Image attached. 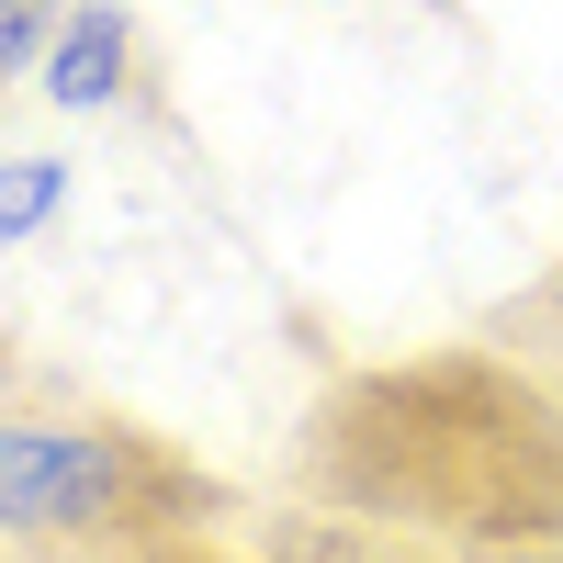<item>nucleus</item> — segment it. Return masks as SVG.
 Returning a JSON list of instances; mask_svg holds the SVG:
<instances>
[{"label":"nucleus","mask_w":563,"mask_h":563,"mask_svg":"<svg viewBox=\"0 0 563 563\" xmlns=\"http://www.w3.org/2000/svg\"><path fill=\"white\" fill-rule=\"evenodd\" d=\"M124 496V462L79 429H0V530H90Z\"/></svg>","instance_id":"1"},{"label":"nucleus","mask_w":563,"mask_h":563,"mask_svg":"<svg viewBox=\"0 0 563 563\" xmlns=\"http://www.w3.org/2000/svg\"><path fill=\"white\" fill-rule=\"evenodd\" d=\"M113 68H124V23L113 12H79L68 34H57V57H45V90H57L68 113H90L113 90Z\"/></svg>","instance_id":"2"},{"label":"nucleus","mask_w":563,"mask_h":563,"mask_svg":"<svg viewBox=\"0 0 563 563\" xmlns=\"http://www.w3.org/2000/svg\"><path fill=\"white\" fill-rule=\"evenodd\" d=\"M57 192H68L57 158H0V238H34V225L57 214Z\"/></svg>","instance_id":"3"},{"label":"nucleus","mask_w":563,"mask_h":563,"mask_svg":"<svg viewBox=\"0 0 563 563\" xmlns=\"http://www.w3.org/2000/svg\"><path fill=\"white\" fill-rule=\"evenodd\" d=\"M45 34V0H0V79L23 68V45Z\"/></svg>","instance_id":"4"}]
</instances>
